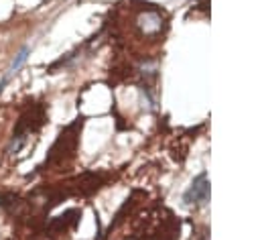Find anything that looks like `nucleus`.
Here are the masks:
<instances>
[{
	"instance_id": "f257e3e1",
	"label": "nucleus",
	"mask_w": 260,
	"mask_h": 240,
	"mask_svg": "<svg viewBox=\"0 0 260 240\" xmlns=\"http://www.w3.org/2000/svg\"><path fill=\"white\" fill-rule=\"evenodd\" d=\"M207 196H210V183H207V175L201 173L193 179L191 187L185 194V201L187 203H205Z\"/></svg>"
},
{
	"instance_id": "f03ea898",
	"label": "nucleus",
	"mask_w": 260,
	"mask_h": 240,
	"mask_svg": "<svg viewBox=\"0 0 260 240\" xmlns=\"http://www.w3.org/2000/svg\"><path fill=\"white\" fill-rule=\"evenodd\" d=\"M27 55H29V47H23L21 51H19V55H16V59L10 63V70H8V76H12V74H16V70H21V65L27 61Z\"/></svg>"
}]
</instances>
